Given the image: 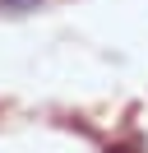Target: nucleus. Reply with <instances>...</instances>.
<instances>
[{"instance_id":"1","label":"nucleus","mask_w":148,"mask_h":153,"mask_svg":"<svg viewBox=\"0 0 148 153\" xmlns=\"http://www.w3.org/2000/svg\"><path fill=\"white\" fill-rule=\"evenodd\" d=\"M9 5H14V10H28V5H37V0H9Z\"/></svg>"},{"instance_id":"2","label":"nucleus","mask_w":148,"mask_h":153,"mask_svg":"<svg viewBox=\"0 0 148 153\" xmlns=\"http://www.w3.org/2000/svg\"><path fill=\"white\" fill-rule=\"evenodd\" d=\"M111 153H130V149H111Z\"/></svg>"}]
</instances>
